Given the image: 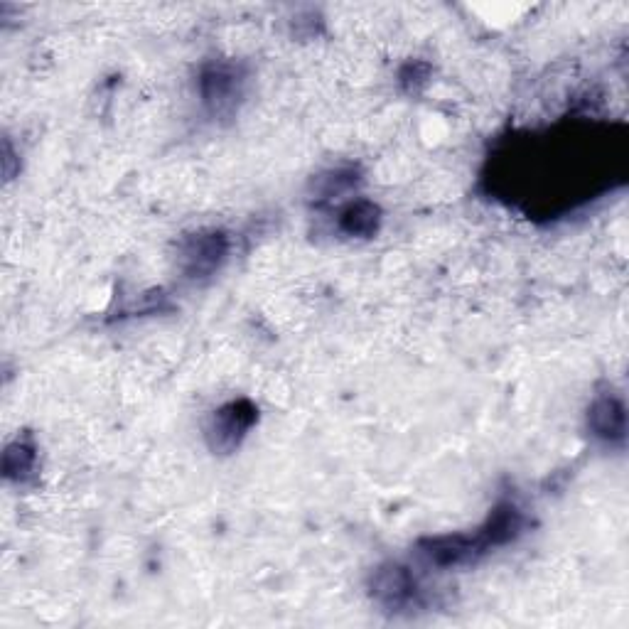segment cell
Instances as JSON below:
<instances>
[{
  "label": "cell",
  "mask_w": 629,
  "mask_h": 629,
  "mask_svg": "<svg viewBox=\"0 0 629 629\" xmlns=\"http://www.w3.org/2000/svg\"><path fill=\"white\" fill-rule=\"evenodd\" d=\"M521 512L514 504H502L494 509L489 521L482 526L477 534H460V536H443V539L428 541L426 556L438 566H460V563L475 561L482 553L492 548L509 544L521 531Z\"/></svg>",
  "instance_id": "obj_1"
},
{
  "label": "cell",
  "mask_w": 629,
  "mask_h": 629,
  "mask_svg": "<svg viewBox=\"0 0 629 629\" xmlns=\"http://www.w3.org/2000/svg\"><path fill=\"white\" fill-rule=\"evenodd\" d=\"M256 421V408L249 401H234L229 406H224L222 411L214 416L212 423V438L214 448L231 450L239 445V440L244 438L246 430L254 426Z\"/></svg>",
  "instance_id": "obj_2"
},
{
  "label": "cell",
  "mask_w": 629,
  "mask_h": 629,
  "mask_svg": "<svg viewBox=\"0 0 629 629\" xmlns=\"http://www.w3.org/2000/svg\"><path fill=\"white\" fill-rule=\"evenodd\" d=\"M588 423L593 428V433L602 440H610V443L612 440H625V406L615 396H600V399H595L593 408H590Z\"/></svg>",
  "instance_id": "obj_3"
},
{
  "label": "cell",
  "mask_w": 629,
  "mask_h": 629,
  "mask_svg": "<svg viewBox=\"0 0 629 629\" xmlns=\"http://www.w3.org/2000/svg\"><path fill=\"white\" fill-rule=\"evenodd\" d=\"M224 254H227V241L222 234H209V236H197L190 241L185 251L187 261V273L192 276H207L214 268L219 266Z\"/></svg>",
  "instance_id": "obj_4"
},
{
  "label": "cell",
  "mask_w": 629,
  "mask_h": 629,
  "mask_svg": "<svg viewBox=\"0 0 629 629\" xmlns=\"http://www.w3.org/2000/svg\"><path fill=\"white\" fill-rule=\"evenodd\" d=\"M374 595L386 605H403L408 598L413 595V583L411 575H408L403 568H386L376 575L374 583Z\"/></svg>",
  "instance_id": "obj_5"
},
{
  "label": "cell",
  "mask_w": 629,
  "mask_h": 629,
  "mask_svg": "<svg viewBox=\"0 0 629 629\" xmlns=\"http://www.w3.org/2000/svg\"><path fill=\"white\" fill-rule=\"evenodd\" d=\"M239 91V79L236 74L227 67H214L209 72H204L202 77V94L204 101L217 109H222L224 104H229L234 99V94Z\"/></svg>",
  "instance_id": "obj_6"
},
{
  "label": "cell",
  "mask_w": 629,
  "mask_h": 629,
  "mask_svg": "<svg viewBox=\"0 0 629 629\" xmlns=\"http://www.w3.org/2000/svg\"><path fill=\"white\" fill-rule=\"evenodd\" d=\"M340 224L349 236H369L379 224V209L372 202H357L344 209Z\"/></svg>",
  "instance_id": "obj_7"
},
{
  "label": "cell",
  "mask_w": 629,
  "mask_h": 629,
  "mask_svg": "<svg viewBox=\"0 0 629 629\" xmlns=\"http://www.w3.org/2000/svg\"><path fill=\"white\" fill-rule=\"evenodd\" d=\"M32 467H35V453L30 448H25V445L8 448V453H5V475L23 480V477L30 475Z\"/></svg>",
  "instance_id": "obj_8"
}]
</instances>
